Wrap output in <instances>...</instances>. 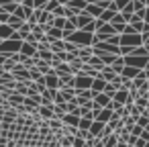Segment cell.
Wrapping results in <instances>:
<instances>
[{"label": "cell", "mask_w": 149, "mask_h": 147, "mask_svg": "<svg viewBox=\"0 0 149 147\" xmlns=\"http://www.w3.org/2000/svg\"><path fill=\"white\" fill-rule=\"evenodd\" d=\"M76 23H78V29L80 31H88V33H96V19H92L86 10L80 13L76 17Z\"/></svg>", "instance_id": "cell-2"}, {"label": "cell", "mask_w": 149, "mask_h": 147, "mask_svg": "<svg viewBox=\"0 0 149 147\" xmlns=\"http://www.w3.org/2000/svg\"><path fill=\"white\" fill-rule=\"evenodd\" d=\"M35 68H37L43 76H47V74H51V72H53L51 63H47V61H43V59H39V57H35Z\"/></svg>", "instance_id": "cell-14"}, {"label": "cell", "mask_w": 149, "mask_h": 147, "mask_svg": "<svg viewBox=\"0 0 149 147\" xmlns=\"http://www.w3.org/2000/svg\"><path fill=\"white\" fill-rule=\"evenodd\" d=\"M94 55V49L92 47H78V51H76V57L78 59H82L84 63H88V59Z\"/></svg>", "instance_id": "cell-12"}, {"label": "cell", "mask_w": 149, "mask_h": 147, "mask_svg": "<svg viewBox=\"0 0 149 147\" xmlns=\"http://www.w3.org/2000/svg\"><path fill=\"white\" fill-rule=\"evenodd\" d=\"M110 102H112V98H110V96H106L104 92H98V94H94V110L106 108Z\"/></svg>", "instance_id": "cell-8"}, {"label": "cell", "mask_w": 149, "mask_h": 147, "mask_svg": "<svg viewBox=\"0 0 149 147\" xmlns=\"http://www.w3.org/2000/svg\"><path fill=\"white\" fill-rule=\"evenodd\" d=\"M65 41H72L74 45L78 47H92L94 45V33H88V31H76L74 35H70Z\"/></svg>", "instance_id": "cell-1"}, {"label": "cell", "mask_w": 149, "mask_h": 147, "mask_svg": "<svg viewBox=\"0 0 149 147\" xmlns=\"http://www.w3.org/2000/svg\"><path fill=\"white\" fill-rule=\"evenodd\" d=\"M116 145H118V135L116 133H112L104 139V147H116Z\"/></svg>", "instance_id": "cell-28"}, {"label": "cell", "mask_w": 149, "mask_h": 147, "mask_svg": "<svg viewBox=\"0 0 149 147\" xmlns=\"http://www.w3.org/2000/svg\"><path fill=\"white\" fill-rule=\"evenodd\" d=\"M143 114H145V116H147V118H149V106H147V108H145V110H143Z\"/></svg>", "instance_id": "cell-47"}, {"label": "cell", "mask_w": 149, "mask_h": 147, "mask_svg": "<svg viewBox=\"0 0 149 147\" xmlns=\"http://www.w3.org/2000/svg\"><path fill=\"white\" fill-rule=\"evenodd\" d=\"M53 27L63 31V27H65V19H63V17H55V21H53Z\"/></svg>", "instance_id": "cell-37"}, {"label": "cell", "mask_w": 149, "mask_h": 147, "mask_svg": "<svg viewBox=\"0 0 149 147\" xmlns=\"http://www.w3.org/2000/svg\"><path fill=\"white\" fill-rule=\"evenodd\" d=\"M6 59H8V57H4V55H0V68H2V63H4Z\"/></svg>", "instance_id": "cell-46"}, {"label": "cell", "mask_w": 149, "mask_h": 147, "mask_svg": "<svg viewBox=\"0 0 149 147\" xmlns=\"http://www.w3.org/2000/svg\"><path fill=\"white\" fill-rule=\"evenodd\" d=\"M72 147H86V141L82 137H74V145Z\"/></svg>", "instance_id": "cell-42"}, {"label": "cell", "mask_w": 149, "mask_h": 147, "mask_svg": "<svg viewBox=\"0 0 149 147\" xmlns=\"http://www.w3.org/2000/svg\"><path fill=\"white\" fill-rule=\"evenodd\" d=\"M61 123H63L65 127H76V129H78V125H80V116H78V114H65Z\"/></svg>", "instance_id": "cell-18"}, {"label": "cell", "mask_w": 149, "mask_h": 147, "mask_svg": "<svg viewBox=\"0 0 149 147\" xmlns=\"http://www.w3.org/2000/svg\"><path fill=\"white\" fill-rule=\"evenodd\" d=\"M0 76H2V68H0Z\"/></svg>", "instance_id": "cell-51"}, {"label": "cell", "mask_w": 149, "mask_h": 147, "mask_svg": "<svg viewBox=\"0 0 149 147\" xmlns=\"http://www.w3.org/2000/svg\"><path fill=\"white\" fill-rule=\"evenodd\" d=\"M21 45H23V41H17V39H6V41H0V55L10 57L13 53H19V51H21Z\"/></svg>", "instance_id": "cell-3"}, {"label": "cell", "mask_w": 149, "mask_h": 147, "mask_svg": "<svg viewBox=\"0 0 149 147\" xmlns=\"http://www.w3.org/2000/svg\"><path fill=\"white\" fill-rule=\"evenodd\" d=\"M106 8H102L100 4H86V13L92 17V19H100V15L104 13Z\"/></svg>", "instance_id": "cell-13"}, {"label": "cell", "mask_w": 149, "mask_h": 147, "mask_svg": "<svg viewBox=\"0 0 149 147\" xmlns=\"http://www.w3.org/2000/svg\"><path fill=\"white\" fill-rule=\"evenodd\" d=\"M145 147H149V141H147V143H145Z\"/></svg>", "instance_id": "cell-50"}, {"label": "cell", "mask_w": 149, "mask_h": 147, "mask_svg": "<svg viewBox=\"0 0 149 147\" xmlns=\"http://www.w3.org/2000/svg\"><path fill=\"white\" fill-rule=\"evenodd\" d=\"M15 35V31L8 27V25H0V41H6Z\"/></svg>", "instance_id": "cell-22"}, {"label": "cell", "mask_w": 149, "mask_h": 147, "mask_svg": "<svg viewBox=\"0 0 149 147\" xmlns=\"http://www.w3.org/2000/svg\"><path fill=\"white\" fill-rule=\"evenodd\" d=\"M92 82H94V78H88V76H84V74H78L74 88H76L78 92H80V90H92Z\"/></svg>", "instance_id": "cell-6"}, {"label": "cell", "mask_w": 149, "mask_h": 147, "mask_svg": "<svg viewBox=\"0 0 149 147\" xmlns=\"http://www.w3.org/2000/svg\"><path fill=\"white\" fill-rule=\"evenodd\" d=\"M65 102H68V100H65V98H63V94L57 90V94H55V98H53V104H55V106H63Z\"/></svg>", "instance_id": "cell-36"}, {"label": "cell", "mask_w": 149, "mask_h": 147, "mask_svg": "<svg viewBox=\"0 0 149 147\" xmlns=\"http://www.w3.org/2000/svg\"><path fill=\"white\" fill-rule=\"evenodd\" d=\"M145 23L149 25V8H147V15H145Z\"/></svg>", "instance_id": "cell-48"}, {"label": "cell", "mask_w": 149, "mask_h": 147, "mask_svg": "<svg viewBox=\"0 0 149 147\" xmlns=\"http://www.w3.org/2000/svg\"><path fill=\"white\" fill-rule=\"evenodd\" d=\"M143 70H137V68H133V65H125V70H123V78H127V80H135L139 74H141Z\"/></svg>", "instance_id": "cell-16"}, {"label": "cell", "mask_w": 149, "mask_h": 147, "mask_svg": "<svg viewBox=\"0 0 149 147\" xmlns=\"http://www.w3.org/2000/svg\"><path fill=\"white\" fill-rule=\"evenodd\" d=\"M92 123H94V121H90V118H82V116H80V125H78V129H80V131H90Z\"/></svg>", "instance_id": "cell-33"}, {"label": "cell", "mask_w": 149, "mask_h": 147, "mask_svg": "<svg viewBox=\"0 0 149 147\" xmlns=\"http://www.w3.org/2000/svg\"><path fill=\"white\" fill-rule=\"evenodd\" d=\"M108 82H104L100 76L98 78H94V82H92V92L94 94H98V92H104V86H106Z\"/></svg>", "instance_id": "cell-21"}, {"label": "cell", "mask_w": 149, "mask_h": 147, "mask_svg": "<svg viewBox=\"0 0 149 147\" xmlns=\"http://www.w3.org/2000/svg\"><path fill=\"white\" fill-rule=\"evenodd\" d=\"M59 92L63 94V98H65V100H74V98L78 96V92H76V88H61Z\"/></svg>", "instance_id": "cell-27"}, {"label": "cell", "mask_w": 149, "mask_h": 147, "mask_svg": "<svg viewBox=\"0 0 149 147\" xmlns=\"http://www.w3.org/2000/svg\"><path fill=\"white\" fill-rule=\"evenodd\" d=\"M59 86H61V82H59V76L55 72L45 76V88L47 90H59Z\"/></svg>", "instance_id": "cell-9"}, {"label": "cell", "mask_w": 149, "mask_h": 147, "mask_svg": "<svg viewBox=\"0 0 149 147\" xmlns=\"http://www.w3.org/2000/svg\"><path fill=\"white\" fill-rule=\"evenodd\" d=\"M70 2H72V0H59V4H61V6H68Z\"/></svg>", "instance_id": "cell-45"}, {"label": "cell", "mask_w": 149, "mask_h": 147, "mask_svg": "<svg viewBox=\"0 0 149 147\" xmlns=\"http://www.w3.org/2000/svg\"><path fill=\"white\" fill-rule=\"evenodd\" d=\"M143 47H145L147 53H149V33H143Z\"/></svg>", "instance_id": "cell-44"}, {"label": "cell", "mask_w": 149, "mask_h": 147, "mask_svg": "<svg viewBox=\"0 0 149 147\" xmlns=\"http://www.w3.org/2000/svg\"><path fill=\"white\" fill-rule=\"evenodd\" d=\"M39 114H41V118L51 121V118H53V108H49V106H39Z\"/></svg>", "instance_id": "cell-26"}, {"label": "cell", "mask_w": 149, "mask_h": 147, "mask_svg": "<svg viewBox=\"0 0 149 147\" xmlns=\"http://www.w3.org/2000/svg\"><path fill=\"white\" fill-rule=\"evenodd\" d=\"M116 104H127V100H129V90H125V88H120V90H116V94H114V98H112Z\"/></svg>", "instance_id": "cell-17"}, {"label": "cell", "mask_w": 149, "mask_h": 147, "mask_svg": "<svg viewBox=\"0 0 149 147\" xmlns=\"http://www.w3.org/2000/svg\"><path fill=\"white\" fill-rule=\"evenodd\" d=\"M110 25L114 27V31H116V35H123L125 33V27H127V21L123 19V15L118 13V15H114L112 17V21H110Z\"/></svg>", "instance_id": "cell-10"}, {"label": "cell", "mask_w": 149, "mask_h": 147, "mask_svg": "<svg viewBox=\"0 0 149 147\" xmlns=\"http://www.w3.org/2000/svg\"><path fill=\"white\" fill-rule=\"evenodd\" d=\"M114 15H118V13H114V10H110V8H106V10H104V13L100 15V21H102V23H110Z\"/></svg>", "instance_id": "cell-30"}, {"label": "cell", "mask_w": 149, "mask_h": 147, "mask_svg": "<svg viewBox=\"0 0 149 147\" xmlns=\"http://www.w3.org/2000/svg\"><path fill=\"white\" fill-rule=\"evenodd\" d=\"M23 23H25V21H21L19 17H13V15H10V19H8V23H6V25H8L13 31H19V29L23 27Z\"/></svg>", "instance_id": "cell-25"}, {"label": "cell", "mask_w": 149, "mask_h": 147, "mask_svg": "<svg viewBox=\"0 0 149 147\" xmlns=\"http://www.w3.org/2000/svg\"><path fill=\"white\" fill-rule=\"evenodd\" d=\"M92 114H94V121H98V123H108L110 118H112V108L110 106H106V108H100V110H92Z\"/></svg>", "instance_id": "cell-7"}, {"label": "cell", "mask_w": 149, "mask_h": 147, "mask_svg": "<svg viewBox=\"0 0 149 147\" xmlns=\"http://www.w3.org/2000/svg\"><path fill=\"white\" fill-rule=\"evenodd\" d=\"M47 2H49V0H33V6H35V8H43Z\"/></svg>", "instance_id": "cell-43"}, {"label": "cell", "mask_w": 149, "mask_h": 147, "mask_svg": "<svg viewBox=\"0 0 149 147\" xmlns=\"http://www.w3.org/2000/svg\"><path fill=\"white\" fill-rule=\"evenodd\" d=\"M135 104H137V106H139V108H143V110H145V108H147V106H149V100H147V98H145V94H139V96H137V98H135Z\"/></svg>", "instance_id": "cell-31"}, {"label": "cell", "mask_w": 149, "mask_h": 147, "mask_svg": "<svg viewBox=\"0 0 149 147\" xmlns=\"http://www.w3.org/2000/svg\"><path fill=\"white\" fill-rule=\"evenodd\" d=\"M141 133H143V127H139V125H135V127L131 129V135H133V137H141Z\"/></svg>", "instance_id": "cell-41"}, {"label": "cell", "mask_w": 149, "mask_h": 147, "mask_svg": "<svg viewBox=\"0 0 149 147\" xmlns=\"http://www.w3.org/2000/svg\"><path fill=\"white\" fill-rule=\"evenodd\" d=\"M19 53H23L25 57H35V55H37V45H33V43H29V41H23Z\"/></svg>", "instance_id": "cell-11"}, {"label": "cell", "mask_w": 149, "mask_h": 147, "mask_svg": "<svg viewBox=\"0 0 149 147\" xmlns=\"http://www.w3.org/2000/svg\"><path fill=\"white\" fill-rule=\"evenodd\" d=\"M13 17H19L21 21H25V8H23V6L19 4V6L15 8V13H13Z\"/></svg>", "instance_id": "cell-39"}, {"label": "cell", "mask_w": 149, "mask_h": 147, "mask_svg": "<svg viewBox=\"0 0 149 147\" xmlns=\"http://www.w3.org/2000/svg\"><path fill=\"white\" fill-rule=\"evenodd\" d=\"M116 90H120V88H116V86H114V84H110V82L104 86V94H106V96H110V98H114Z\"/></svg>", "instance_id": "cell-32"}, {"label": "cell", "mask_w": 149, "mask_h": 147, "mask_svg": "<svg viewBox=\"0 0 149 147\" xmlns=\"http://www.w3.org/2000/svg\"><path fill=\"white\" fill-rule=\"evenodd\" d=\"M116 76H118V74H114V70H112V68H108V65H106V68L100 72V78H102L104 82H112Z\"/></svg>", "instance_id": "cell-20"}, {"label": "cell", "mask_w": 149, "mask_h": 147, "mask_svg": "<svg viewBox=\"0 0 149 147\" xmlns=\"http://www.w3.org/2000/svg\"><path fill=\"white\" fill-rule=\"evenodd\" d=\"M88 65H92L96 72H102V70L106 68V65H104V61H102L100 57H96V55H92V57L88 59Z\"/></svg>", "instance_id": "cell-19"}, {"label": "cell", "mask_w": 149, "mask_h": 147, "mask_svg": "<svg viewBox=\"0 0 149 147\" xmlns=\"http://www.w3.org/2000/svg\"><path fill=\"white\" fill-rule=\"evenodd\" d=\"M137 125H139V127H143V129H147V127H149V118H147L145 114H141V116L137 118Z\"/></svg>", "instance_id": "cell-40"}, {"label": "cell", "mask_w": 149, "mask_h": 147, "mask_svg": "<svg viewBox=\"0 0 149 147\" xmlns=\"http://www.w3.org/2000/svg\"><path fill=\"white\" fill-rule=\"evenodd\" d=\"M51 51H53V55H55V53H61V51H65V39L51 41Z\"/></svg>", "instance_id": "cell-23"}, {"label": "cell", "mask_w": 149, "mask_h": 147, "mask_svg": "<svg viewBox=\"0 0 149 147\" xmlns=\"http://www.w3.org/2000/svg\"><path fill=\"white\" fill-rule=\"evenodd\" d=\"M125 65H127L125 57H123V55H118V57L108 65V68H112V70H114V74H118V76H120V74H123V70H125Z\"/></svg>", "instance_id": "cell-15"}, {"label": "cell", "mask_w": 149, "mask_h": 147, "mask_svg": "<svg viewBox=\"0 0 149 147\" xmlns=\"http://www.w3.org/2000/svg\"><path fill=\"white\" fill-rule=\"evenodd\" d=\"M59 6H61V4H59V0H49V2L43 6V10H47V13H51V15H53Z\"/></svg>", "instance_id": "cell-29"}, {"label": "cell", "mask_w": 149, "mask_h": 147, "mask_svg": "<svg viewBox=\"0 0 149 147\" xmlns=\"http://www.w3.org/2000/svg\"><path fill=\"white\" fill-rule=\"evenodd\" d=\"M104 131V123H98V121H94L92 123V127H90V135L92 137H100V133Z\"/></svg>", "instance_id": "cell-24"}, {"label": "cell", "mask_w": 149, "mask_h": 147, "mask_svg": "<svg viewBox=\"0 0 149 147\" xmlns=\"http://www.w3.org/2000/svg\"><path fill=\"white\" fill-rule=\"evenodd\" d=\"M143 35L141 33H123L120 35V47H141Z\"/></svg>", "instance_id": "cell-4"}, {"label": "cell", "mask_w": 149, "mask_h": 147, "mask_svg": "<svg viewBox=\"0 0 149 147\" xmlns=\"http://www.w3.org/2000/svg\"><path fill=\"white\" fill-rule=\"evenodd\" d=\"M8 19H10V15H8V13H4V8L0 6V25H6V23H8Z\"/></svg>", "instance_id": "cell-38"}, {"label": "cell", "mask_w": 149, "mask_h": 147, "mask_svg": "<svg viewBox=\"0 0 149 147\" xmlns=\"http://www.w3.org/2000/svg\"><path fill=\"white\" fill-rule=\"evenodd\" d=\"M35 19H37V25H51V27H53V21H55V17L51 13L43 10V8H35Z\"/></svg>", "instance_id": "cell-5"}, {"label": "cell", "mask_w": 149, "mask_h": 147, "mask_svg": "<svg viewBox=\"0 0 149 147\" xmlns=\"http://www.w3.org/2000/svg\"><path fill=\"white\" fill-rule=\"evenodd\" d=\"M17 65H19V63H15V61H13V59H6V61H4V63H2V72H10V74H13V72H15V68H17Z\"/></svg>", "instance_id": "cell-34"}, {"label": "cell", "mask_w": 149, "mask_h": 147, "mask_svg": "<svg viewBox=\"0 0 149 147\" xmlns=\"http://www.w3.org/2000/svg\"><path fill=\"white\" fill-rule=\"evenodd\" d=\"M145 4H147V8H149V0H145Z\"/></svg>", "instance_id": "cell-49"}, {"label": "cell", "mask_w": 149, "mask_h": 147, "mask_svg": "<svg viewBox=\"0 0 149 147\" xmlns=\"http://www.w3.org/2000/svg\"><path fill=\"white\" fill-rule=\"evenodd\" d=\"M112 0H86V4H100L102 8H108Z\"/></svg>", "instance_id": "cell-35"}]
</instances>
